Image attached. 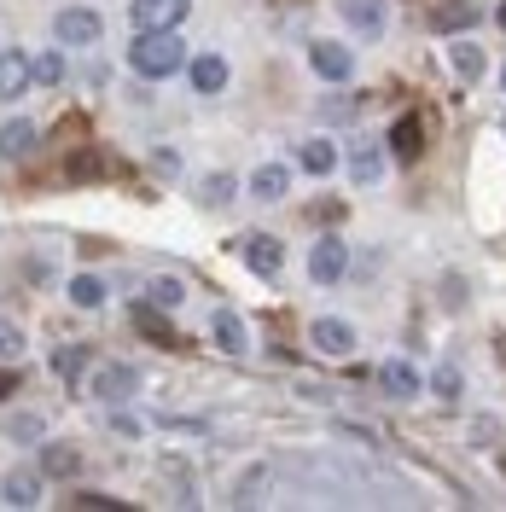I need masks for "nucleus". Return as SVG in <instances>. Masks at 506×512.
I'll list each match as a JSON object with an SVG mask.
<instances>
[{
	"instance_id": "obj_16",
	"label": "nucleus",
	"mask_w": 506,
	"mask_h": 512,
	"mask_svg": "<svg viewBox=\"0 0 506 512\" xmlns=\"http://www.w3.org/2000/svg\"><path fill=\"white\" fill-rule=\"evenodd\" d=\"M35 140H41V134H35L30 117H12V123L0 128V158H30Z\"/></svg>"
},
{
	"instance_id": "obj_11",
	"label": "nucleus",
	"mask_w": 506,
	"mask_h": 512,
	"mask_svg": "<svg viewBox=\"0 0 506 512\" xmlns=\"http://www.w3.org/2000/svg\"><path fill=\"white\" fill-rule=\"evenodd\" d=\"M338 6H344V18L361 35H379L390 24V0H338Z\"/></svg>"
},
{
	"instance_id": "obj_22",
	"label": "nucleus",
	"mask_w": 506,
	"mask_h": 512,
	"mask_svg": "<svg viewBox=\"0 0 506 512\" xmlns=\"http://www.w3.org/2000/svg\"><path fill=\"white\" fill-rule=\"evenodd\" d=\"M349 175H355V187H373V181L384 175V152L379 146H361V152L349 158Z\"/></svg>"
},
{
	"instance_id": "obj_28",
	"label": "nucleus",
	"mask_w": 506,
	"mask_h": 512,
	"mask_svg": "<svg viewBox=\"0 0 506 512\" xmlns=\"http://www.w3.org/2000/svg\"><path fill=\"white\" fill-rule=\"evenodd\" d=\"M53 367H59L64 379H76V373H88V350H76V344H70V350L53 355Z\"/></svg>"
},
{
	"instance_id": "obj_8",
	"label": "nucleus",
	"mask_w": 506,
	"mask_h": 512,
	"mask_svg": "<svg viewBox=\"0 0 506 512\" xmlns=\"http://www.w3.org/2000/svg\"><path fill=\"white\" fill-rule=\"evenodd\" d=\"M309 344H315L320 355H355V326L338 320V315H326V320L309 326Z\"/></svg>"
},
{
	"instance_id": "obj_20",
	"label": "nucleus",
	"mask_w": 506,
	"mask_h": 512,
	"mask_svg": "<svg viewBox=\"0 0 506 512\" xmlns=\"http://www.w3.org/2000/svg\"><path fill=\"white\" fill-rule=\"evenodd\" d=\"M192 88H198V94H222V88H227V64L216 59V53L192 59Z\"/></svg>"
},
{
	"instance_id": "obj_2",
	"label": "nucleus",
	"mask_w": 506,
	"mask_h": 512,
	"mask_svg": "<svg viewBox=\"0 0 506 512\" xmlns=\"http://www.w3.org/2000/svg\"><path fill=\"white\" fill-rule=\"evenodd\" d=\"M88 390H94V402H128L134 390H140V373L134 367H123V361H99L94 373H88Z\"/></svg>"
},
{
	"instance_id": "obj_15",
	"label": "nucleus",
	"mask_w": 506,
	"mask_h": 512,
	"mask_svg": "<svg viewBox=\"0 0 506 512\" xmlns=\"http://www.w3.org/2000/svg\"><path fill=\"white\" fill-rule=\"evenodd\" d=\"M210 332H216V350H227V355L251 350V332H245V320L233 315V309H222V315L210 320Z\"/></svg>"
},
{
	"instance_id": "obj_30",
	"label": "nucleus",
	"mask_w": 506,
	"mask_h": 512,
	"mask_svg": "<svg viewBox=\"0 0 506 512\" xmlns=\"http://www.w3.org/2000/svg\"><path fill=\"white\" fill-rule=\"evenodd\" d=\"M6 431H12V443H41V419L35 414H18Z\"/></svg>"
},
{
	"instance_id": "obj_12",
	"label": "nucleus",
	"mask_w": 506,
	"mask_h": 512,
	"mask_svg": "<svg viewBox=\"0 0 506 512\" xmlns=\"http://www.w3.org/2000/svg\"><path fill=\"white\" fill-rule=\"evenodd\" d=\"M419 384H425V379L413 373L408 361H384V367H379V390H384V396H396V402H413V396H419Z\"/></svg>"
},
{
	"instance_id": "obj_34",
	"label": "nucleus",
	"mask_w": 506,
	"mask_h": 512,
	"mask_svg": "<svg viewBox=\"0 0 506 512\" xmlns=\"http://www.w3.org/2000/svg\"><path fill=\"white\" fill-rule=\"evenodd\" d=\"M12 384H18L12 373H0V396H12Z\"/></svg>"
},
{
	"instance_id": "obj_23",
	"label": "nucleus",
	"mask_w": 506,
	"mask_h": 512,
	"mask_svg": "<svg viewBox=\"0 0 506 512\" xmlns=\"http://www.w3.org/2000/svg\"><path fill=\"white\" fill-rule=\"evenodd\" d=\"M448 64H454V76L477 82V76H483V47H472V41H454V47H448Z\"/></svg>"
},
{
	"instance_id": "obj_18",
	"label": "nucleus",
	"mask_w": 506,
	"mask_h": 512,
	"mask_svg": "<svg viewBox=\"0 0 506 512\" xmlns=\"http://www.w3.org/2000/svg\"><path fill=\"white\" fill-rule=\"evenodd\" d=\"M30 88V59L24 53H0V99H18Z\"/></svg>"
},
{
	"instance_id": "obj_33",
	"label": "nucleus",
	"mask_w": 506,
	"mask_h": 512,
	"mask_svg": "<svg viewBox=\"0 0 506 512\" xmlns=\"http://www.w3.org/2000/svg\"><path fill=\"white\" fill-rule=\"evenodd\" d=\"M76 507H123V501H117V495H99V489H82Z\"/></svg>"
},
{
	"instance_id": "obj_21",
	"label": "nucleus",
	"mask_w": 506,
	"mask_h": 512,
	"mask_svg": "<svg viewBox=\"0 0 506 512\" xmlns=\"http://www.w3.org/2000/svg\"><path fill=\"white\" fill-rule=\"evenodd\" d=\"M0 495H6L12 507H35V501H41V472H12Z\"/></svg>"
},
{
	"instance_id": "obj_17",
	"label": "nucleus",
	"mask_w": 506,
	"mask_h": 512,
	"mask_svg": "<svg viewBox=\"0 0 506 512\" xmlns=\"http://www.w3.org/2000/svg\"><path fill=\"white\" fill-rule=\"evenodd\" d=\"M472 24H477L472 0H443V6L431 12V30H443V35H460V30H472Z\"/></svg>"
},
{
	"instance_id": "obj_24",
	"label": "nucleus",
	"mask_w": 506,
	"mask_h": 512,
	"mask_svg": "<svg viewBox=\"0 0 506 512\" xmlns=\"http://www.w3.org/2000/svg\"><path fill=\"white\" fill-rule=\"evenodd\" d=\"M70 303H76V309H99V303H105V280H99V274H76V280H70Z\"/></svg>"
},
{
	"instance_id": "obj_1",
	"label": "nucleus",
	"mask_w": 506,
	"mask_h": 512,
	"mask_svg": "<svg viewBox=\"0 0 506 512\" xmlns=\"http://www.w3.org/2000/svg\"><path fill=\"white\" fill-rule=\"evenodd\" d=\"M187 64V47L175 30H134V47H128V70L146 76V82H163Z\"/></svg>"
},
{
	"instance_id": "obj_26",
	"label": "nucleus",
	"mask_w": 506,
	"mask_h": 512,
	"mask_svg": "<svg viewBox=\"0 0 506 512\" xmlns=\"http://www.w3.org/2000/svg\"><path fill=\"white\" fill-rule=\"evenodd\" d=\"M233 192H239V181H233V175H204V187H198V198H204L210 210H222V204L233 198Z\"/></svg>"
},
{
	"instance_id": "obj_29",
	"label": "nucleus",
	"mask_w": 506,
	"mask_h": 512,
	"mask_svg": "<svg viewBox=\"0 0 506 512\" xmlns=\"http://www.w3.org/2000/svg\"><path fill=\"white\" fill-rule=\"evenodd\" d=\"M18 355H24V332L12 320H0V361H18Z\"/></svg>"
},
{
	"instance_id": "obj_32",
	"label": "nucleus",
	"mask_w": 506,
	"mask_h": 512,
	"mask_svg": "<svg viewBox=\"0 0 506 512\" xmlns=\"http://www.w3.org/2000/svg\"><path fill=\"white\" fill-rule=\"evenodd\" d=\"M437 396H448V402L460 396V373L454 367H437Z\"/></svg>"
},
{
	"instance_id": "obj_4",
	"label": "nucleus",
	"mask_w": 506,
	"mask_h": 512,
	"mask_svg": "<svg viewBox=\"0 0 506 512\" xmlns=\"http://www.w3.org/2000/svg\"><path fill=\"white\" fill-rule=\"evenodd\" d=\"M344 268H349V245L344 239H332V233L315 239V251H309V280H315V286H338Z\"/></svg>"
},
{
	"instance_id": "obj_35",
	"label": "nucleus",
	"mask_w": 506,
	"mask_h": 512,
	"mask_svg": "<svg viewBox=\"0 0 506 512\" xmlns=\"http://www.w3.org/2000/svg\"><path fill=\"white\" fill-rule=\"evenodd\" d=\"M495 24H501V30H506V0H501V12H495Z\"/></svg>"
},
{
	"instance_id": "obj_3",
	"label": "nucleus",
	"mask_w": 506,
	"mask_h": 512,
	"mask_svg": "<svg viewBox=\"0 0 506 512\" xmlns=\"http://www.w3.org/2000/svg\"><path fill=\"white\" fill-rule=\"evenodd\" d=\"M53 35L70 41V47H94L99 35H105V24H99L94 6H64L59 18H53Z\"/></svg>"
},
{
	"instance_id": "obj_14",
	"label": "nucleus",
	"mask_w": 506,
	"mask_h": 512,
	"mask_svg": "<svg viewBox=\"0 0 506 512\" xmlns=\"http://www.w3.org/2000/svg\"><path fill=\"white\" fill-rule=\"evenodd\" d=\"M41 472H47V478H76V472H82V448L76 443H41Z\"/></svg>"
},
{
	"instance_id": "obj_10",
	"label": "nucleus",
	"mask_w": 506,
	"mask_h": 512,
	"mask_svg": "<svg viewBox=\"0 0 506 512\" xmlns=\"http://www.w3.org/2000/svg\"><path fill=\"white\" fill-rule=\"evenodd\" d=\"M390 152H396V158L402 163H413L419 158V152H425V123H419V117H396V123H390Z\"/></svg>"
},
{
	"instance_id": "obj_31",
	"label": "nucleus",
	"mask_w": 506,
	"mask_h": 512,
	"mask_svg": "<svg viewBox=\"0 0 506 512\" xmlns=\"http://www.w3.org/2000/svg\"><path fill=\"white\" fill-rule=\"evenodd\" d=\"M111 431H117V437H140V431H146V419H134V414H111Z\"/></svg>"
},
{
	"instance_id": "obj_9",
	"label": "nucleus",
	"mask_w": 506,
	"mask_h": 512,
	"mask_svg": "<svg viewBox=\"0 0 506 512\" xmlns=\"http://www.w3.org/2000/svg\"><path fill=\"white\" fill-rule=\"evenodd\" d=\"M134 332H140V338H152V344H163V350H181V332H175V326L163 320V309H158V303H146V297L134 303Z\"/></svg>"
},
{
	"instance_id": "obj_27",
	"label": "nucleus",
	"mask_w": 506,
	"mask_h": 512,
	"mask_svg": "<svg viewBox=\"0 0 506 512\" xmlns=\"http://www.w3.org/2000/svg\"><path fill=\"white\" fill-rule=\"evenodd\" d=\"M181 297H187V286H181V280H169V274H163V280H152V286H146V303H158V309H175Z\"/></svg>"
},
{
	"instance_id": "obj_19",
	"label": "nucleus",
	"mask_w": 506,
	"mask_h": 512,
	"mask_svg": "<svg viewBox=\"0 0 506 512\" xmlns=\"http://www.w3.org/2000/svg\"><path fill=\"white\" fill-rule=\"evenodd\" d=\"M297 163H303L309 175H320V181H326V175L338 169V146H332V140H303V152H297Z\"/></svg>"
},
{
	"instance_id": "obj_13",
	"label": "nucleus",
	"mask_w": 506,
	"mask_h": 512,
	"mask_svg": "<svg viewBox=\"0 0 506 512\" xmlns=\"http://www.w3.org/2000/svg\"><path fill=\"white\" fill-rule=\"evenodd\" d=\"M285 192H291V169L285 163H262L251 175V198H262V204H280Z\"/></svg>"
},
{
	"instance_id": "obj_37",
	"label": "nucleus",
	"mask_w": 506,
	"mask_h": 512,
	"mask_svg": "<svg viewBox=\"0 0 506 512\" xmlns=\"http://www.w3.org/2000/svg\"><path fill=\"white\" fill-rule=\"evenodd\" d=\"M501 134H506V123H501Z\"/></svg>"
},
{
	"instance_id": "obj_7",
	"label": "nucleus",
	"mask_w": 506,
	"mask_h": 512,
	"mask_svg": "<svg viewBox=\"0 0 506 512\" xmlns=\"http://www.w3.org/2000/svg\"><path fill=\"white\" fill-rule=\"evenodd\" d=\"M245 268H251V274H262V280H280L285 245L274 239V233H251V239H245Z\"/></svg>"
},
{
	"instance_id": "obj_25",
	"label": "nucleus",
	"mask_w": 506,
	"mask_h": 512,
	"mask_svg": "<svg viewBox=\"0 0 506 512\" xmlns=\"http://www.w3.org/2000/svg\"><path fill=\"white\" fill-rule=\"evenodd\" d=\"M30 82L59 88V82H64V53H35V59H30Z\"/></svg>"
},
{
	"instance_id": "obj_36",
	"label": "nucleus",
	"mask_w": 506,
	"mask_h": 512,
	"mask_svg": "<svg viewBox=\"0 0 506 512\" xmlns=\"http://www.w3.org/2000/svg\"><path fill=\"white\" fill-rule=\"evenodd\" d=\"M501 88H506V70H501Z\"/></svg>"
},
{
	"instance_id": "obj_6",
	"label": "nucleus",
	"mask_w": 506,
	"mask_h": 512,
	"mask_svg": "<svg viewBox=\"0 0 506 512\" xmlns=\"http://www.w3.org/2000/svg\"><path fill=\"white\" fill-rule=\"evenodd\" d=\"M309 64H315L320 82H349L355 76V53H349L344 41H315L309 47Z\"/></svg>"
},
{
	"instance_id": "obj_5",
	"label": "nucleus",
	"mask_w": 506,
	"mask_h": 512,
	"mask_svg": "<svg viewBox=\"0 0 506 512\" xmlns=\"http://www.w3.org/2000/svg\"><path fill=\"white\" fill-rule=\"evenodd\" d=\"M187 6L192 0H134V6H128V24H134V30H175V24L187 18Z\"/></svg>"
}]
</instances>
